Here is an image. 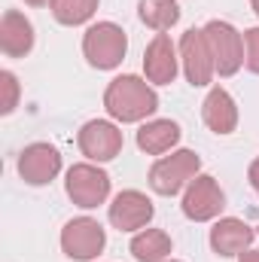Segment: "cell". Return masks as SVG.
Segmentation results:
<instances>
[{"instance_id": "cell-12", "label": "cell", "mask_w": 259, "mask_h": 262, "mask_svg": "<svg viewBox=\"0 0 259 262\" xmlns=\"http://www.w3.org/2000/svg\"><path fill=\"white\" fill-rule=\"evenodd\" d=\"M180 73V49L168 34H156L143 52V76L153 85H171Z\"/></svg>"}, {"instance_id": "cell-10", "label": "cell", "mask_w": 259, "mask_h": 262, "mask_svg": "<svg viewBox=\"0 0 259 262\" xmlns=\"http://www.w3.org/2000/svg\"><path fill=\"white\" fill-rule=\"evenodd\" d=\"M107 216H110V226L119 229V232H140V229H146L153 223L156 207H153V201L143 195V192L122 189L119 195L110 201Z\"/></svg>"}, {"instance_id": "cell-8", "label": "cell", "mask_w": 259, "mask_h": 262, "mask_svg": "<svg viewBox=\"0 0 259 262\" xmlns=\"http://www.w3.org/2000/svg\"><path fill=\"white\" fill-rule=\"evenodd\" d=\"M76 143H79V152L89 162H98V165L101 162H113L122 152V146H125L119 125L110 122V119H89L76 134Z\"/></svg>"}, {"instance_id": "cell-7", "label": "cell", "mask_w": 259, "mask_h": 262, "mask_svg": "<svg viewBox=\"0 0 259 262\" xmlns=\"http://www.w3.org/2000/svg\"><path fill=\"white\" fill-rule=\"evenodd\" d=\"M223 207H226V192L220 189V183L210 174H198L192 183L183 189L180 210L192 223H210V220H217L223 213Z\"/></svg>"}, {"instance_id": "cell-21", "label": "cell", "mask_w": 259, "mask_h": 262, "mask_svg": "<svg viewBox=\"0 0 259 262\" xmlns=\"http://www.w3.org/2000/svg\"><path fill=\"white\" fill-rule=\"evenodd\" d=\"M244 67L259 76V28L244 31Z\"/></svg>"}, {"instance_id": "cell-5", "label": "cell", "mask_w": 259, "mask_h": 262, "mask_svg": "<svg viewBox=\"0 0 259 262\" xmlns=\"http://www.w3.org/2000/svg\"><path fill=\"white\" fill-rule=\"evenodd\" d=\"M67 198L82 207V210H95L98 204H104L110 198V174L104 168H98L95 162H76L67 168L64 180Z\"/></svg>"}, {"instance_id": "cell-23", "label": "cell", "mask_w": 259, "mask_h": 262, "mask_svg": "<svg viewBox=\"0 0 259 262\" xmlns=\"http://www.w3.org/2000/svg\"><path fill=\"white\" fill-rule=\"evenodd\" d=\"M238 262H259V250H244L238 256Z\"/></svg>"}, {"instance_id": "cell-15", "label": "cell", "mask_w": 259, "mask_h": 262, "mask_svg": "<svg viewBox=\"0 0 259 262\" xmlns=\"http://www.w3.org/2000/svg\"><path fill=\"white\" fill-rule=\"evenodd\" d=\"M201 119L213 134H232L238 128V104H235V98L223 85H213L207 92V98L201 101Z\"/></svg>"}, {"instance_id": "cell-26", "label": "cell", "mask_w": 259, "mask_h": 262, "mask_svg": "<svg viewBox=\"0 0 259 262\" xmlns=\"http://www.w3.org/2000/svg\"><path fill=\"white\" fill-rule=\"evenodd\" d=\"M165 262H180V259H165Z\"/></svg>"}, {"instance_id": "cell-14", "label": "cell", "mask_w": 259, "mask_h": 262, "mask_svg": "<svg viewBox=\"0 0 259 262\" xmlns=\"http://www.w3.org/2000/svg\"><path fill=\"white\" fill-rule=\"evenodd\" d=\"M34 25L18 9H6L0 18V49L6 58H25L34 49Z\"/></svg>"}, {"instance_id": "cell-27", "label": "cell", "mask_w": 259, "mask_h": 262, "mask_svg": "<svg viewBox=\"0 0 259 262\" xmlns=\"http://www.w3.org/2000/svg\"><path fill=\"white\" fill-rule=\"evenodd\" d=\"M256 235H259V232H256Z\"/></svg>"}, {"instance_id": "cell-18", "label": "cell", "mask_w": 259, "mask_h": 262, "mask_svg": "<svg viewBox=\"0 0 259 262\" xmlns=\"http://www.w3.org/2000/svg\"><path fill=\"white\" fill-rule=\"evenodd\" d=\"M140 21L159 34L171 31L177 21H180V6L177 0H140Z\"/></svg>"}, {"instance_id": "cell-20", "label": "cell", "mask_w": 259, "mask_h": 262, "mask_svg": "<svg viewBox=\"0 0 259 262\" xmlns=\"http://www.w3.org/2000/svg\"><path fill=\"white\" fill-rule=\"evenodd\" d=\"M0 89H3V101H0V113L9 116L18 107V79L12 70H0Z\"/></svg>"}, {"instance_id": "cell-9", "label": "cell", "mask_w": 259, "mask_h": 262, "mask_svg": "<svg viewBox=\"0 0 259 262\" xmlns=\"http://www.w3.org/2000/svg\"><path fill=\"white\" fill-rule=\"evenodd\" d=\"M180 67L186 73V82L195 89H204L213 82L217 76V67L210 58V49H207V40H204V31L201 28H189L183 37H180Z\"/></svg>"}, {"instance_id": "cell-13", "label": "cell", "mask_w": 259, "mask_h": 262, "mask_svg": "<svg viewBox=\"0 0 259 262\" xmlns=\"http://www.w3.org/2000/svg\"><path fill=\"white\" fill-rule=\"evenodd\" d=\"M253 238H256V232L244 220H238V216H220L213 223V229H210V250L217 256H226V259L229 256H241L244 250H250Z\"/></svg>"}, {"instance_id": "cell-6", "label": "cell", "mask_w": 259, "mask_h": 262, "mask_svg": "<svg viewBox=\"0 0 259 262\" xmlns=\"http://www.w3.org/2000/svg\"><path fill=\"white\" fill-rule=\"evenodd\" d=\"M107 247V232L98 220L92 216H73L61 229V250L73 262H92L98 259Z\"/></svg>"}, {"instance_id": "cell-2", "label": "cell", "mask_w": 259, "mask_h": 262, "mask_svg": "<svg viewBox=\"0 0 259 262\" xmlns=\"http://www.w3.org/2000/svg\"><path fill=\"white\" fill-rule=\"evenodd\" d=\"M201 174V159L195 149H174L171 156H162L149 168V189L156 195H180L195 177Z\"/></svg>"}, {"instance_id": "cell-4", "label": "cell", "mask_w": 259, "mask_h": 262, "mask_svg": "<svg viewBox=\"0 0 259 262\" xmlns=\"http://www.w3.org/2000/svg\"><path fill=\"white\" fill-rule=\"evenodd\" d=\"M204 40H207V49H210V58L220 76H235L241 64H244V34L229 25V21H207L204 28Z\"/></svg>"}, {"instance_id": "cell-22", "label": "cell", "mask_w": 259, "mask_h": 262, "mask_svg": "<svg viewBox=\"0 0 259 262\" xmlns=\"http://www.w3.org/2000/svg\"><path fill=\"white\" fill-rule=\"evenodd\" d=\"M247 180H250V186H253V192L259 195V156L250 162V168H247Z\"/></svg>"}, {"instance_id": "cell-11", "label": "cell", "mask_w": 259, "mask_h": 262, "mask_svg": "<svg viewBox=\"0 0 259 262\" xmlns=\"http://www.w3.org/2000/svg\"><path fill=\"white\" fill-rule=\"evenodd\" d=\"M61 171V152L52 143H28L18 156V177L28 186H46Z\"/></svg>"}, {"instance_id": "cell-1", "label": "cell", "mask_w": 259, "mask_h": 262, "mask_svg": "<svg viewBox=\"0 0 259 262\" xmlns=\"http://www.w3.org/2000/svg\"><path fill=\"white\" fill-rule=\"evenodd\" d=\"M104 110L113 122H122V125L143 122L146 116H153L159 110V95H156L153 82H146L134 73H122V76L107 82Z\"/></svg>"}, {"instance_id": "cell-19", "label": "cell", "mask_w": 259, "mask_h": 262, "mask_svg": "<svg viewBox=\"0 0 259 262\" xmlns=\"http://www.w3.org/2000/svg\"><path fill=\"white\" fill-rule=\"evenodd\" d=\"M98 3L101 0H52V15L58 25L67 28H76V25H85L95 12H98Z\"/></svg>"}, {"instance_id": "cell-25", "label": "cell", "mask_w": 259, "mask_h": 262, "mask_svg": "<svg viewBox=\"0 0 259 262\" xmlns=\"http://www.w3.org/2000/svg\"><path fill=\"white\" fill-rule=\"evenodd\" d=\"M250 9L256 12V18H259V0H250Z\"/></svg>"}, {"instance_id": "cell-16", "label": "cell", "mask_w": 259, "mask_h": 262, "mask_svg": "<svg viewBox=\"0 0 259 262\" xmlns=\"http://www.w3.org/2000/svg\"><path fill=\"white\" fill-rule=\"evenodd\" d=\"M180 125L174 119H149L137 128V146L146 156H165L180 143Z\"/></svg>"}, {"instance_id": "cell-3", "label": "cell", "mask_w": 259, "mask_h": 262, "mask_svg": "<svg viewBox=\"0 0 259 262\" xmlns=\"http://www.w3.org/2000/svg\"><path fill=\"white\" fill-rule=\"evenodd\" d=\"M128 52V37L116 21H95L82 34V55L95 70H113Z\"/></svg>"}, {"instance_id": "cell-17", "label": "cell", "mask_w": 259, "mask_h": 262, "mask_svg": "<svg viewBox=\"0 0 259 262\" xmlns=\"http://www.w3.org/2000/svg\"><path fill=\"white\" fill-rule=\"evenodd\" d=\"M131 256L137 262H165L171 259V250H174V241L168 232L162 229H140L134 238H131Z\"/></svg>"}, {"instance_id": "cell-24", "label": "cell", "mask_w": 259, "mask_h": 262, "mask_svg": "<svg viewBox=\"0 0 259 262\" xmlns=\"http://www.w3.org/2000/svg\"><path fill=\"white\" fill-rule=\"evenodd\" d=\"M25 3H31V6H52V0H25Z\"/></svg>"}]
</instances>
